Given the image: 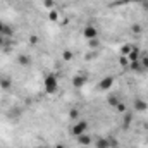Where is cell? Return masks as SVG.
Segmentation results:
<instances>
[{"instance_id":"1","label":"cell","mask_w":148,"mask_h":148,"mask_svg":"<svg viewBox=\"0 0 148 148\" xmlns=\"http://www.w3.org/2000/svg\"><path fill=\"white\" fill-rule=\"evenodd\" d=\"M43 90L47 95H55L59 91V77L55 73H48L43 77Z\"/></svg>"},{"instance_id":"2","label":"cell","mask_w":148,"mask_h":148,"mask_svg":"<svg viewBox=\"0 0 148 148\" xmlns=\"http://www.w3.org/2000/svg\"><path fill=\"white\" fill-rule=\"evenodd\" d=\"M88 127H90L88 121L77 119V121H74V124L71 126V129H69V134H71V136H74V138H77V136H81L83 133H88Z\"/></svg>"},{"instance_id":"3","label":"cell","mask_w":148,"mask_h":148,"mask_svg":"<svg viewBox=\"0 0 148 148\" xmlns=\"http://www.w3.org/2000/svg\"><path fill=\"white\" fill-rule=\"evenodd\" d=\"M114 84H115V77L114 76H105L97 83V90L98 91H109V90L114 88Z\"/></svg>"},{"instance_id":"4","label":"cell","mask_w":148,"mask_h":148,"mask_svg":"<svg viewBox=\"0 0 148 148\" xmlns=\"http://www.w3.org/2000/svg\"><path fill=\"white\" fill-rule=\"evenodd\" d=\"M86 83H88V77H86L83 73L74 74L73 79H71V84H73V88H76V90H81V88H84V84H86Z\"/></svg>"},{"instance_id":"5","label":"cell","mask_w":148,"mask_h":148,"mask_svg":"<svg viewBox=\"0 0 148 148\" xmlns=\"http://www.w3.org/2000/svg\"><path fill=\"white\" fill-rule=\"evenodd\" d=\"M83 38L84 40H97L98 38V29L93 26V24H88V26H84L83 28Z\"/></svg>"},{"instance_id":"6","label":"cell","mask_w":148,"mask_h":148,"mask_svg":"<svg viewBox=\"0 0 148 148\" xmlns=\"http://www.w3.org/2000/svg\"><path fill=\"white\" fill-rule=\"evenodd\" d=\"M133 107H134L136 112H147L148 110V102H145L143 98H136V100L133 102Z\"/></svg>"},{"instance_id":"7","label":"cell","mask_w":148,"mask_h":148,"mask_svg":"<svg viewBox=\"0 0 148 148\" xmlns=\"http://www.w3.org/2000/svg\"><path fill=\"white\" fill-rule=\"evenodd\" d=\"M77 143H79L81 147H90V145L93 143V138H91L88 133H83L81 136H77Z\"/></svg>"},{"instance_id":"8","label":"cell","mask_w":148,"mask_h":148,"mask_svg":"<svg viewBox=\"0 0 148 148\" xmlns=\"http://www.w3.org/2000/svg\"><path fill=\"white\" fill-rule=\"evenodd\" d=\"M140 55H141V52H140V48L134 45V47H133V50H131V52H129V55H127L129 64H131V62H138V60H140Z\"/></svg>"},{"instance_id":"9","label":"cell","mask_w":148,"mask_h":148,"mask_svg":"<svg viewBox=\"0 0 148 148\" xmlns=\"http://www.w3.org/2000/svg\"><path fill=\"white\" fill-rule=\"evenodd\" d=\"M95 148H110L109 138H98V140L95 141Z\"/></svg>"},{"instance_id":"10","label":"cell","mask_w":148,"mask_h":148,"mask_svg":"<svg viewBox=\"0 0 148 148\" xmlns=\"http://www.w3.org/2000/svg\"><path fill=\"white\" fill-rule=\"evenodd\" d=\"M0 88L2 90H10L12 88V79L10 77H0Z\"/></svg>"},{"instance_id":"11","label":"cell","mask_w":148,"mask_h":148,"mask_svg":"<svg viewBox=\"0 0 148 148\" xmlns=\"http://www.w3.org/2000/svg\"><path fill=\"white\" fill-rule=\"evenodd\" d=\"M0 35H2V36H5V38H10V36H14V29H12L9 24H3V28H2V31H0Z\"/></svg>"},{"instance_id":"12","label":"cell","mask_w":148,"mask_h":148,"mask_svg":"<svg viewBox=\"0 0 148 148\" xmlns=\"http://www.w3.org/2000/svg\"><path fill=\"white\" fill-rule=\"evenodd\" d=\"M140 66H141L143 73L148 71V53H141V55H140Z\"/></svg>"},{"instance_id":"13","label":"cell","mask_w":148,"mask_h":148,"mask_svg":"<svg viewBox=\"0 0 148 148\" xmlns=\"http://www.w3.org/2000/svg\"><path fill=\"white\" fill-rule=\"evenodd\" d=\"M17 62H19V66H29V62H31V59H29V55H26V53H21L19 57H17Z\"/></svg>"},{"instance_id":"14","label":"cell","mask_w":148,"mask_h":148,"mask_svg":"<svg viewBox=\"0 0 148 148\" xmlns=\"http://www.w3.org/2000/svg\"><path fill=\"white\" fill-rule=\"evenodd\" d=\"M133 47H134L133 43H124V45L121 47V55H126V57H127V55H129V52L133 50Z\"/></svg>"},{"instance_id":"15","label":"cell","mask_w":148,"mask_h":148,"mask_svg":"<svg viewBox=\"0 0 148 148\" xmlns=\"http://www.w3.org/2000/svg\"><path fill=\"white\" fill-rule=\"evenodd\" d=\"M107 103H109L110 107H114V109H115V107L121 103V100H119V97H117V95H110V97L107 98Z\"/></svg>"},{"instance_id":"16","label":"cell","mask_w":148,"mask_h":148,"mask_svg":"<svg viewBox=\"0 0 148 148\" xmlns=\"http://www.w3.org/2000/svg\"><path fill=\"white\" fill-rule=\"evenodd\" d=\"M131 122H133V115H131L129 112H126V114H124V117H122V126H124V127H127V126H131Z\"/></svg>"},{"instance_id":"17","label":"cell","mask_w":148,"mask_h":148,"mask_svg":"<svg viewBox=\"0 0 148 148\" xmlns=\"http://www.w3.org/2000/svg\"><path fill=\"white\" fill-rule=\"evenodd\" d=\"M145 0H119V2H114V3H110L112 7H115V5H121V3H143Z\"/></svg>"},{"instance_id":"18","label":"cell","mask_w":148,"mask_h":148,"mask_svg":"<svg viewBox=\"0 0 148 148\" xmlns=\"http://www.w3.org/2000/svg\"><path fill=\"white\" fill-rule=\"evenodd\" d=\"M119 66H121L122 69H127V67H129V59H127L126 55H121V57H119Z\"/></svg>"},{"instance_id":"19","label":"cell","mask_w":148,"mask_h":148,"mask_svg":"<svg viewBox=\"0 0 148 148\" xmlns=\"http://www.w3.org/2000/svg\"><path fill=\"white\" fill-rule=\"evenodd\" d=\"M69 119L71 121H77L79 119V109H71L69 110Z\"/></svg>"},{"instance_id":"20","label":"cell","mask_w":148,"mask_h":148,"mask_svg":"<svg viewBox=\"0 0 148 148\" xmlns=\"http://www.w3.org/2000/svg\"><path fill=\"white\" fill-rule=\"evenodd\" d=\"M74 59V53L71 50H64L62 52V60H73Z\"/></svg>"},{"instance_id":"21","label":"cell","mask_w":148,"mask_h":148,"mask_svg":"<svg viewBox=\"0 0 148 148\" xmlns=\"http://www.w3.org/2000/svg\"><path fill=\"white\" fill-rule=\"evenodd\" d=\"M57 19H59V12L52 9V10H50V14H48V21H52V23H55Z\"/></svg>"},{"instance_id":"22","label":"cell","mask_w":148,"mask_h":148,"mask_svg":"<svg viewBox=\"0 0 148 148\" xmlns=\"http://www.w3.org/2000/svg\"><path fill=\"white\" fill-rule=\"evenodd\" d=\"M43 5H45L47 9H53V7H55V2H53V0H43Z\"/></svg>"},{"instance_id":"23","label":"cell","mask_w":148,"mask_h":148,"mask_svg":"<svg viewBox=\"0 0 148 148\" xmlns=\"http://www.w3.org/2000/svg\"><path fill=\"white\" fill-rule=\"evenodd\" d=\"M131 31H133V33H141L143 28H141L140 24H133V26H131Z\"/></svg>"},{"instance_id":"24","label":"cell","mask_w":148,"mask_h":148,"mask_svg":"<svg viewBox=\"0 0 148 148\" xmlns=\"http://www.w3.org/2000/svg\"><path fill=\"white\" fill-rule=\"evenodd\" d=\"M115 110H119V112H122V114H126V105H124V103H119V105L115 107Z\"/></svg>"},{"instance_id":"25","label":"cell","mask_w":148,"mask_h":148,"mask_svg":"<svg viewBox=\"0 0 148 148\" xmlns=\"http://www.w3.org/2000/svg\"><path fill=\"white\" fill-rule=\"evenodd\" d=\"M88 43H90V48H98V41L97 40H90Z\"/></svg>"},{"instance_id":"26","label":"cell","mask_w":148,"mask_h":148,"mask_svg":"<svg viewBox=\"0 0 148 148\" xmlns=\"http://www.w3.org/2000/svg\"><path fill=\"white\" fill-rule=\"evenodd\" d=\"M109 141H110V148H117L119 147V141H117V140H109Z\"/></svg>"},{"instance_id":"27","label":"cell","mask_w":148,"mask_h":148,"mask_svg":"<svg viewBox=\"0 0 148 148\" xmlns=\"http://www.w3.org/2000/svg\"><path fill=\"white\" fill-rule=\"evenodd\" d=\"M29 43H31V45H36L38 43V36H29Z\"/></svg>"},{"instance_id":"28","label":"cell","mask_w":148,"mask_h":148,"mask_svg":"<svg viewBox=\"0 0 148 148\" xmlns=\"http://www.w3.org/2000/svg\"><path fill=\"white\" fill-rule=\"evenodd\" d=\"M5 43H7V41H5V36H2V35H0V48H2V47H5Z\"/></svg>"},{"instance_id":"29","label":"cell","mask_w":148,"mask_h":148,"mask_svg":"<svg viewBox=\"0 0 148 148\" xmlns=\"http://www.w3.org/2000/svg\"><path fill=\"white\" fill-rule=\"evenodd\" d=\"M140 5H141L145 10H148V0H145V2H143V3H140Z\"/></svg>"},{"instance_id":"30","label":"cell","mask_w":148,"mask_h":148,"mask_svg":"<svg viewBox=\"0 0 148 148\" xmlns=\"http://www.w3.org/2000/svg\"><path fill=\"white\" fill-rule=\"evenodd\" d=\"M55 148H66V145H62V143H57V145H55Z\"/></svg>"},{"instance_id":"31","label":"cell","mask_w":148,"mask_h":148,"mask_svg":"<svg viewBox=\"0 0 148 148\" xmlns=\"http://www.w3.org/2000/svg\"><path fill=\"white\" fill-rule=\"evenodd\" d=\"M2 28H3V23H2V19H0V31H2Z\"/></svg>"},{"instance_id":"32","label":"cell","mask_w":148,"mask_h":148,"mask_svg":"<svg viewBox=\"0 0 148 148\" xmlns=\"http://www.w3.org/2000/svg\"><path fill=\"white\" fill-rule=\"evenodd\" d=\"M38 148H48V147H45V145H41V147H38Z\"/></svg>"},{"instance_id":"33","label":"cell","mask_w":148,"mask_h":148,"mask_svg":"<svg viewBox=\"0 0 148 148\" xmlns=\"http://www.w3.org/2000/svg\"><path fill=\"white\" fill-rule=\"evenodd\" d=\"M131 148H134V147H131Z\"/></svg>"},{"instance_id":"34","label":"cell","mask_w":148,"mask_h":148,"mask_svg":"<svg viewBox=\"0 0 148 148\" xmlns=\"http://www.w3.org/2000/svg\"><path fill=\"white\" fill-rule=\"evenodd\" d=\"M86 148H88V147H86Z\"/></svg>"}]
</instances>
